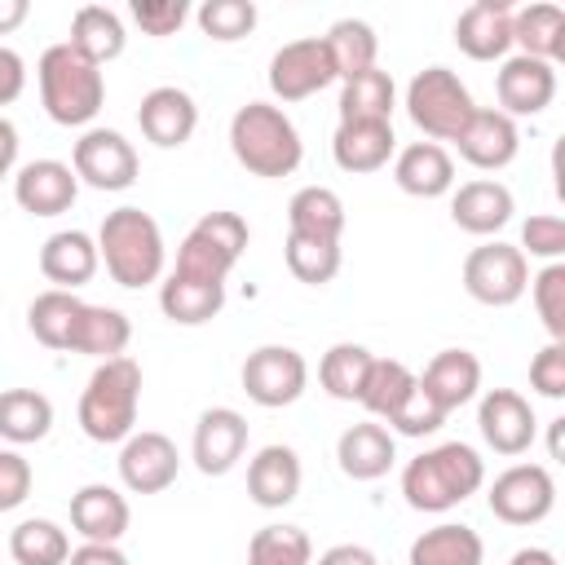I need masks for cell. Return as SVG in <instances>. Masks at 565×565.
I'll list each match as a JSON object with an SVG mask.
<instances>
[{"label":"cell","instance_id":"1","mask_svg":"<svg viewBox=\"0 0 565 565\" xmlns=\"http://www.w3.org/2000/svg\"><path fill=\"white\" fill-rule=\"evenodd\" d=\"M486 481V463L468 441H441L402 468V494L415 512H450Z\"/></svg>","mask_w":565,"mask_h":565},{"label":"cell","instance_id":"2","mask_svg":"<svg viewBox=\"0 0 565 565\" xmlns=\"http://www.w3.org/2000/svg\"><path fill=\"white\" fill-rule=\"evenodd\" d=\"M97 256L119 287H150L163 278V230L141 207H115L97 230Z\"/></svg>","mask_w":565,"mask_h":565},{"label":"cell","instance_id":"3","mask_svg":"<svg viewBox=\"0 0 565 565\" xmlns=\"http://www.w3.org/2000/svg\"><path fill=\"white\" fill-rule=\"evenodd\" d=\"M230 150L252 177H291L300 168V132L282 106L247 102L230 119Z\"/></svg>","mask_w":565,"mask_h":565},{"label":"cell","instance_id":"4","mask_svg":"<svg viewBox=\"0 0 565 565\" xmlns=\"http://www.w3.org/2000/svg\"><path fill=\"white\" fill-rule=\"evenodd\" d=\"M137 406H141V366L132 358L97 362L79 393V428L88 441L115 446L137 433Z\"/></svg>","mask_w":565,"mask_h":565},{"label":"cell","instance_id":"5","mask_svg":"<svg viewBox=\"0 0 565 565\" xmlns=\"http://www.w3.org/2000/svg\"><path fill=\"white\" fill-rule=\"evenodd\" d=\"M35 75H40V102H44V110H49L53 124L79 128V124L97 119V110L106 102V75L84 53H75L66 40L62 44H49L40 53Z\"/></svg>","mask_w":565,"mask_h":565},{"label":"cell","instance_id":"6","mask_svg":"<svg viewBox=\"0 0 565 565\" xmlns=\"http://www.w3.org/2000/svg\"><path fill=\"white\" fill-rule=\"evenodd\" d=\"M472 110H477V102H472L468 84L450 66H424L406 84V115L437 146L441 141H455L463 132V124L472 119Z\"/></svg>","mask_w":565,"mask_h":565},{"label":"cell","instance_id":"7","mask_svg":"<svg viewBox=\"0 0 565 565\" xmlns=\"http://www.w3.org/2000/svg\"><path fill=\"white\" fill-rule=\"evenodd\" d=\"M247 243H252V230L238 212H203L177 247V274L225 282L238 256L247 252Z\"/></svg>","mask_w":565,"mask_h":565},{"label":"cell","instance_id":"8","mask_svg":"<svg viewBox=\"0 0 565 565\" xmlns=\"http://www.w3.org/2000/svg\"><path fill=\"white\" fill-rule=\"evenodd\" d=\"M530 287V260L521 247L512 243H481L468 252L463 260V291L477 300V305H490V309H508L525 296Z\"/></svg>","mask_w":565,"mask_h":565},{"label":"cell","instance_id":"9","mask_svg":"<svg viewBox=\"0 0 565 565\" xmlns=\"http://www.w3.org/2000/svg\"><path fill=\"white\" fill-rule=\"evenodd\" d=\"M305 384H309V362L291 344H260L243 362V393L265 411L291 406L305 393Z\"/></svg>","mask_w":565,"mask_h":565},{"label":"cell","instance_id":"10","mask_svg":"<svg viewBox=\"0 0 565 565\" xmlns=\"http://www.w3.org/2000/svg\"><path fill=\"white\" fill-rule=\"evenodd\" d=\"M486 503L503 525H539L556 508V481L543 463H512L494 477Z\"/></svg>","mask_w":565,"mask_h":565},{"label":"cell","instance_id":"11","mask_svg":"<svg viewBox=\"0 0 565 565\" xmlns=\"http://www.w3.org/2000/svg\"><path fill=\"white\" fill-rule=\"evenodd\" d=\"M71 168L84 185L93 190H128L141 172V159L132 150V141L115 128H88L75 150H71Z\"/></svg>","mask_w":565,"mask_h":565},{"label":"cell","instance_id":"12","mask_svg":"<svg viewBox=\"0 0 565 565\" xmlns=\"http://www.w3.org/2000/svg\"><path fill=\"white\" fill-rule=\"evenodd\" d=\"M265 79H269V93L278 102H305V97L322 93L327 84H335V66H331V53H327L322 35H305V40L282 44L269 57Z\"/></svg>","mask_w":565,"mask_h":565},{"label":"cell","instance_id":"13","mask_svg":"<svg viewBox=\"0 0 565 565\" xmlns=\"http://www.w3.org/2000/svg\"><path fill=\"white\" fill-rule=\"evenodd\" d=\"M177 472H181V455L168 433L141 428L119 446V481L132 494H159L177 481Z\"/></svg>","mask_w":565,"mask_h":565},{"label":"cell","instance_id":"14","mask_svg":"<svg viewBox=\"0 0 565 565\" xmlns=\"http://www.w3.org/2000/svg\"><path fill=\"white\" fill-rule=\"evenodd\" d=\"M477 428L494 455H525L534 446V406L516 388H490L477 406Z\"/></svg>","mask_w":565,"mask_h":565},{"label":"cell","instance_id":"15","mask_svg":"<svg viewBox=\"0 0 565 565\" xmlns=\"http://www.w3.org/2000/svg\"><path fill=\"white\" fill-rule=\"evenodd\" d=\"M247 450V419L234 411V406H207L194 424V441H190V455H194V468L203 477H225Z\"/></svg>","mask_w":565,"mask_h":565},{"label":"cell","instance_id":"16","mask_svg":"<svg viewBox=\"0 0 565 565\" xmlns=\"http://www.w3.org/2000/svg\"><path fill=\"white\" fill-rule=\"evenodd\" d=\"M494 93H499V110L508 119L539 115L556 97V66L552 62H539V57H525V53L503 57V66L494 75Z\"/></svg>","mask_w":565,"mask_h":565},{"label":"cell","instance_id":"17","mask_svg":"<svg viewBox=\"0 0 565 565\" xmlns=\"http://www.w3.org/2000/svg\"><path fill=\"white\" fill-rule=\"evenodd\" d=\"M137 124H141V137H146V141H154L159 150H177V146H185V141L194 137V128H199V106H194V97H190L185 88L159 84V88H150V93L141 97Z\"/></svg>","mask_w":565,"mask_h":565},{"label":"cell","instance_id":"18","mask_svg":"<svg viewBox=\"0 0 565 565\" xmlns=\"http://www.w3.org/2000/svg\"><path fill=\"white\" fill-rule=\"evenodd\" d=\"M79 194V177L62 159H31L13 177V199L31 216H62Z\"/></svg>","mask_w":565,"mask_h":565},{"label":"cell","instance_id":"19","mask_svg":"<svg viewBox=\"0 0 565 565\" xmlns=\"http://www.w3.org/2000/svg\"><path fill=\"white\" fill-rule=\"evenodd\" d=\"M459 154L481 168V172H499L516 159L521 150V132H516V119H508L503 110H490V106H477L472 119L463 124V132L455 137Z\"/></svg>","mask_w":565,"mask_h":565},{"label":"cell","instance_id":"20","mask_svg":"<svg viewBox=\"0 0 565 565\" xmlns=\"http://www.w3.org/2000/svg\"><path fill=\"white\" fill-rule=\"evenodd\" d=\"M455 44L472 62L508 57L512 49V4L508 0H477L455 18Z\"/></svg>","mask_w":565,"mask_h":565},{"label":"cell","instance_id":"21","mask_svg":"<svg viewBox=\"0 0 565 565\" xmlns=\"http://www.w3.org/2000/svg\"><path fill=\"white\" fill-rule=\"evenodd\" d=\"M415 380H419L424 397H428L441 415H450V411H459L463 402L477 397V388H481V362H477V353H468V349H441V353H433V362H428L424 375H415Z\"/></svg>","mask_w":565,"mask_h":565},{"label":"cell","instance_id":"22","mask_svg":"<svg viewBox=\"0 0 565 565\" xmlns=\"http://www.w3.org/2000/svg\"><path fill=\"white\" fill-rule=\"evenodd\" d=\"M128 499L115 486L88 481L71 494V525L75 534H84V543H119L128 534Z\"/></svg>","mask_w":565,"mask_h":565},{"label":"cell","instance_id":"23","mask_svg":"<svg viewBox=\"0 0 565 565\" xmlns=\"http://www.w3.org/2000/svg\"><path fill=\"white\" fill-rule=\"evenodd\" d=\"M516 203H512V190L503 181H468L450 194V221L463 230V234H477V238H490L499 234L508 221H512Z\"/></svg>","mask_w":565,"mask_h":565},{"label":"cell","instance_id":"24","mask_svg":"<svg viewBox=\"0 0 565 565\" xmlns=\"http://www.w3.org/2000/svg\"><path fill=\"white\" fill-rule=\"evenodd\" d=\"M102 256H97V238L84 230H57L44 238L40 247V274L57 287V291H75L97 274Z\"/></svg>","mask_w":565,"mask_h":565},{"label":"cell","instance_id":"25","mask_svg":"<svg viewBox=\"0 0 565 565\" xmlns=\"http://www.w3.org/2000/svg\"><path fill=\"white\" fill-rule=\"evenodd\" d=\"M335 459H340V472L353 477V481H375L393 468L397 459V446H393V433L375 419H362V424H349L335 441Z\"/></svg>","mask_w":565,"mask_h":565},{"label":"cell","instance_id":"26","mask_svg":"<svg viewBox=\"0 0 565 565\" xmlns=\"http://www.w3.org/2000/svg\"><path fill=\"white\" fill-rule=\"evenodd\" d=\"M247 494L256 508H287L300 494V455L291 446H260L247 463Z\"/></svg>","mask_w":565,"mask_h":565},{"label":"cell","instance_id":"27","mask_svg":"<svg viewBox=\"0 0 565 565\" xmlns=\"http://www.w3.org/2000/svg\"><path fill=\"white\" fill-rule=\"evenodd\" d=\"M393 181L415 199H441L455 185V159L437 141H411L393 159Z\"/></svg>","mask_w":565,"mask_h":565},{"label":"cell","instance_id":"28","mask_svg":"<svg viewBox=\"0 0 565 565\" xmlns=\"http://www.w3.org/2000/svg\"><path fill=\"white\" fill-rule=\"evenodd\" d=\"M159 309L163 318L181 322V327H203L225 309V282H207V278H190V274H168L159 282Z\"/></svg>","mask_w":565,"mask_h":565},{"label":"cell","instance_id":"29","mask_svg":"<svg viewBox=\"0 0 565 565\" xmlns=\"http://www.w3.org/2000/svg\"><path fill=\"white\" fill-rule=\"evenodd\" d=\"M132 340V322L128 313L110 309V305H79L75 313V327H71V353H88L97 362H110V358H124Z\"/></svg>","mask_w":565,"mask_h":565},{"label":"cell","instance_id":"30","mask_svg":"<svg viewBox=\"0 0 565 565\" xmlns=\"http://www.w3.org/2000/svg\"><path fill=\"white\" fill-rule=\"evenodd\" d=\"M397 150L393 124H340L331 137V159L340 172H380Z\"/></svg>","mask_w":565,"mask_h":565},{"label":"cell","instance_id":"31","mask_svg":"<svg viewBox=\"0 0 565 565\" xmlns=\"http://www.w3.org/2000/svg\"><path fill=\"white\" fill-rule=\"evenodd\" d=\"M287 234L340 243V234H344V199L331 185H305V190H296L291 203H287Z\"/></svg>","mask_w":565,"mask_h":565},{"label":"cell","instance_id":"32","mask_svg":"<svg viewBox=\"0 0 565 565\" xmlns=\"http://www.w3.org/2000/svg\"><path fill=\"white\" fill-rule=\"evenodd\" d=\"M486 543L463 521H441L411 543V565H481Z\"/></svg>","mask_w":565,"mask_h":565},{"label":"cell","instance_id":"33","mask_svg":"<svg viewBox=\"0 0 565 565\" xmlns=\"http://www.w3.org/2000/svg\"><path fill=\"white\" fill-rule=\"evenodd\" d=\"M512 44H521L525 57H539V62L556 66V57L565 49V13H561V4L534 0L525 9H512Z\"/></svg>","mask_w":565,"mask_h":565},{"label":"cell","instance_id":"34","mask_svg":"<svg viewBox=\"0 0 565 565\" xmlns=\"http://www.w3.org/2000/svg\"><path fill=\"white\" fill-rule=\"evenodd\" d=\"M393 102H397L393 75L371 66V71L344 79V88H340V124H393Z\"/></svg>","mask_w":565,"mask_h":565},{"label":"cell","instance_id":"35","mask_svg":"<svg viewBox=\"0 0 565 565\" xmlns=\"http://www.w3.org/2000/svg\"><path fill=\"white\" fill-rule=\"evenodd\" d=\"M66 44H71L75 53H84L93 66H102V62H110V57L124 53L128 35H124V22H119L115 9H106V4H84V9H75V18H71V40H66Z\"/></svg>","mask_w":565,"mask_h":565},{"label":"cell","instance_id":"36","mask_svg":"<svg viewBox=\"0 0 565 565\" xmlns=\"http://www.w3.org/2000/svg\"><path fill=\"white\" fill-rule=\"evenodd\" d=\"M53 428V402L35 388H4L0 393V437L13 446H31L49 437Z\"/></svg>","mask_w":565,"mask_h":565},{"label":"cell","instance_id":"37","mask_svg":"<svg viewBox=\"0 0 565 565\" xmlns=\"http://www.w3.org/2000/svg\"><path fill=\"white\" fill-rule=\"evenodd\" d=\"M322 44H327V53H331L335 79H353V75L371 71L375 57H380V40H375L371 22H362V18H340V22H331L327 35H322Z\"/></svg>","mask_w":565,"mask_h":565},{"label":"cell","instance_id":"38","mask_svg":"<svg viewBox=\"0 0 565 565\" xmlns=\"http://www.w3.org/2000/svg\"><path fill=\"white\" fill-rule=\"evenodd\" d=\"M371 362H375V353H371L366 344L340 340V344H331V349L322 353V362H318V380H322V388H327L335 402H358Z\"/></svg>","mask_w":565,"mask_h":565},{"label":"cell","instance_id":"39","mask_svg":"<svg viewBox=\"0 0 565 565\" xmlns=\"http://www.w3.org/2000/svg\"><path fill=\"white\" fill-rule=\"evenodd\" d=\"M9 556H13L18 565H66L71 539H66V530H62L57 521H49V516H26V521H18L13 534H9Z\"/></svg>","mask_w":565,"mask_h":565},{"label":"cell","instance_id":"40","mask_svg":"<svg viewBox=\"0 0 565 565\" xmlns=\"http://www.w3.org/2000/svg\"><path fill=\"white\" fill-rule=\"evenodd\" d=\"M79 305H84V300H79L75 291H57V287L40 291V296L26 305V327H31V335H35L44 349H66Z\"/></svg>","mask_w":565,"mask_h":565},{"label":"cell","instance_id":"41","mask_svg":"<svg viewBox=\"0 0 565 565\" xmlns=\"http://www.w3.org/2000/svg\"><path fill=\"white\" fill-rule=\"evenodd\" d=\"M411 388H415V371L406 366V362H397V358H375L371 362V371H366V384H362V406L375 415V419H393L397 415V406L411 397Z\"/></svg>","mask_w":565,"mask_h":565},{"label":"cell","instance_id":"42","mask_svg":"<svg viewBox=\"0 0 565 565\" xmlns=\"http://www.w3.org/2000/svg\"><path fill=\"white\" fill-rule=\"evenodd\" d=\"M247 565H313V543L300 525H265L247 543Z\"/></svg>","mask_w":565,"mask_h":565},{"label":"cell","instance_id":"43","mask_svg":"<svg viewBox=\"0 0 565 565\" xmlns=\"http://www.w3.org/2000/svg\"><path fill=\"white\" fill-rule=\"evenodd\" d=\"M282 256H287V269L309 282V287H322L340 274V243H327V238H305V234H287L282 243Z\"/></svg>","mask_w":565,"mask_h":565},{"label":"cell","instance_id":"44","mask_svg":"<svg viewBox=\"0 0 565 565\" xmlns=\"http://www.w3.org/2000/svg\"><path fill=\"white\" fill-rule=\"evenodd\" d=\"M194 18H199V31H203L207 40L234 44V40L252 35V26H256V4H252V0H203Z\"/></svg>","mask_w":565,"mask_h":565},{"label":"cell","instance_id":"45","mask_svg":"<svg viewBox=\"0 0 565 565\" xmlns=\"http://www.w3.org/2000/svg\"><path fill=\"white\" fill-rule=\"evenodd\" d=\"M530 296H534V309H539L547 335L552 340H565V265L561 260L543 265L530 278Z\"/></svg>","mask_w":565,"mask_h":565},{"label":"cell","instance_id":"46","mask_svg":"<svg viewBox=\"0 0 565 565\" xmlns=\"http://www.w3.org/2000/svg\"><path fill=\"white\" fill-rule=\"evenodd\" d=\"M521 252L530 256H543L547 265L565 256V221L556 212H539L521 225Z\"/></svg>","mask_w":565,"mask_h":565},{"label":"cell","instance_id":"47","mask_svg":"<svg viewBox=\"0 0 565 565\" xmlns=\"http://www.w3.org/2000/svg\"><path fill=\"white\" fill-rule=\"evenodd\" d=\"M446 424V415L424 397V388H419V380H415V388H411V397L397 406V415L388 419V428L393 433H402V437H428V433H437Z\"/></svg>","mask_w":565,"mask_h":565},{"label":"cell","instance_id":"48","mask_svg":"<svg viewBox=\"0 0 565 565\" xmlns=\"http://www.w3.org/2000/svg\"><path fill=\"white\" fill-rule=\"evenodd\" d=\"M530 384H534L543 397H552V402L565 397V340H547V344L530 358Z\"/></svg>","mask_w":565,"mask_h":565},{"label":"cell","instance_id":"49","mask_svg":"<svg viewBox=\"0 0 565 565\" xmlns=\"http://www.w3.org/2000/svg\"><path fill=\"white\" fill-rule=\"evenodd\" d=\"M185 18H190L185 0H132V22L146 35H177Z\"/></svg>","mask_w":565,"mask_h":565},{"label":"cell","instance_id":"50","mask_svg":"<svg viewBox=\"0 0 565 565\" xmlns=\"http://www.w3.org/2000/svg\"><path fill=\"white\" fill-rule=\"evenodd\" d=\"M31 481H35L31 463L18 450H0V512H13L18 503H26Z\"/></svg>","mask_w":565,"mask_h":565},{"label":"cell","instance_id":"51","mask_svg":"<svg viewBox=\"0 0 565 565\" xmlns=\"http://www.w3.org/2000/svg\"><path fill=\"white\" fill-rule=\"evenodd\" d=\"M22 88H26V62H22L13 49H4V44H0V106L18 102V97H22Z\"/></svg>","mask_w":565,"mask_h":565},{"label":"cell","instance_id":"52","mask_svg":"<svg viewBox=\"0 0 565 565\" xmlns=\"http://www.w3.org/2000/svg\"><path fill=\"white\" fill-rule=\"evenodd\" d=\"M66 565H128V556L119 552V543H79Z\"/></svg>","mask_w":565,"mask_h":565},{"label":"cell","instance_id":"53","mask_svg":"<svg viewBox=\"0 0 565 565\" xmlns=\"http://www.w3.org/2000/svg\"><path fill=\"white\" fill-rule=\"evenodd\" d=\"M318 565H380V556L371 547H362V543H335V547H327L318 556Z\"/></svg>","mask_w":565,"mask_h":565},{"label":"cell","instance_id":"54","mask_svg":"<svg viewBox=\"0 0 565 565\" xmlns=\"http://www.w3.org/2000/svg\"><path fill=\"white\" fill-rule=\"evenodd\" d=\"M13 163H18V128L0 115V181L13 172Z\"/></svg>","mask_w":565,"mask_h":565},{"label":"cell","instance_id":"55","mask_svg":"<svg viewBox=\"0 0 565 565\" xmlns=\"http://www.w3.org/2000/svg\"><path fill=\"white\" fill-rule=\"evenodd\" d=\"M26 13H31V4H26V0H0V35L18 31V26L26 22Z\"/></svg>","mask_w":565,"mask_h":565},{"label":"cell","instance_id":"56","mask_svg":"<svg viewBox=\"0 0 565 565\" xmlns=\"http://www.w3.org/2000/svg\"><path fill=\"white\" fill-rule=\"evenodd\" d=\"M508 565H561L547 547H521V552H512V561Z\"/></svg>","mask_w":565,"mask_h":565},{"label":"cell","instance_id":"57","mask_svg":"<svg viewBox=\"0 0 565 565\" xmlns=\"http://www.w3.org/2000/svg\"><path fill=\"white\" fill-rule=\"evenodd\" d=\"M561 428H565V419H552V437H547V450H552V459H561Z\"/></svg>","mask_w":565,"mask_h":565}]
</instances>
